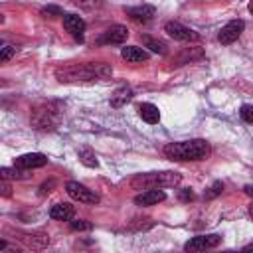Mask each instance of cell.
Returning <instances> with one entry per match:
<instances>
[{"instance_id": "6da1fadb", "label": "cell", "mask_w": 253, "mask_h": 253, "mask_svg": "<svg viewBox=\"0 0 253 253\" xmlns=\"http://www.w3.org/2000/svg\"><path fill=\"white\" fill-rule=\"evenodd\" d=\"M111 73H113L111 65L103 61H87V63L55 69V77L59 83H91L99 79H109Z\"/></svg>"}, {"instance_id": "7a4b0ae2", "label": "cell", "mask_w": 253, "mask_h": 253, "mask_svg": "<svg viewBox=\"0 0 253 253\" xmlns=\"http://www.w3.org/2000/svg\"><path fill=\"white\" fill-rule=\"evenodd\" d=\"M164 156L176 162H188V160H204L210 154V144L204 138H192L182 142H168L162 148Z\"/></svg>"}, {"instance_id": "3957f363", "label": "cell", "mask_w": 253, "mask_h": 253, "mask_svg": "<svg viewBox=\"0 0 253 253\" xmlns=\"http://www.w3.org/2000/svg\"><path fill=\"white\" fill-rule=\"evenodd\" d=\"M182 176L178 172H146V174H136L130 180V186L136 190H150V188H172L178 186Z\"/></svg>"}, {"instance_id": "277c9868", "label": "cell", "mask_w": 253, "mask_h": 253, "mask_svg": "<svg viewBox=\"0 0 253 253\" xmlns=\"http://www.w3.org/2000/svg\"><path fill=\"white\" fill-rule=\"evenodd\" d=\"M61 123V111L57 103H40L32 111V126L38 130H53Z\"/></svg>"}, {"instance_id": "5b68a950", "label": "cell", "mask_w": 253, "mask_h": 253, "mask_svg": "<svg viewBox=\"0 0 253 253\" xmlns=\"http://www.w3.org/2000/svg\"><path fill=\"white\" fill-rule=\"evenodd\" d=\"M164 32L178 42H200V34H196L194 30H190L188 26H184L180 22H166Z\"/></svg>"}, {"instance_id": "8992f818", "label": "cell", "mask_w": 253, "mask_h": 253, "mask_svg": "<svg viewBox=\"0 0 253 253\" xmlns=\"http://www.w3.org/2000/svg\"><path fill=\"white\" fill-rule=\"evenodd\" d=\"M65 190H67V194L73 198V200H77V202H81V204H99V196L93 192V190H89L87 186H83V184H79V182H67L65 184Z\"/></svg>"}, {"instance_id": "52a82bcc", "label": "cell", "mask_w": 253, "mask_h": 253, "mask_svg": "<svg viewBox=\"0 0 253 253\" xmlns=\"http://www.w3.org/2000/svg\"><path fill=\"white\" fill-rule=\"evenodd\" d=\"M219 243H221V237H219V235L208 233V235H196V237H192V239L184 245V249H186V251H206V249L217 247Z\"/></svg>"}, {"instance_id": "ba28073f", "label": "cell", "mask_w": 253, "mask_h": 253, "mask_svg": "<svg viewBox=\"0 0 253 253\" xmlns=\"http://www.w3.org/2000/svg\"><path fill=\"white\" fill-rule=\"evenodd\" d=\"M243 30H245V22H243V20H231V22H227V24L219 30L217 40H219L223 45H229V43H233V42L241 36Z\"/></svg>"}, {"instance_id": "9c48e42d", "label": "cell", "mask_w": 253, "mask_h": 253, "mask_svg": "<svg viewBox=\"0 0 253 253\" xmlns=\"http://www.w3.org/2000/svg\"><path fill=\"white\" fill-rule=\"evenodd\" d=\"M125 12H126V16H128L132 22H136V24H148V22L154 18L156 8H154V6H150V4H142V6L126 8Z\"/></svg>"}, {"instance_id": "30bf717a", "label": "cell", "mask_w": 253, "mask_h": 253, "mask_svg": "<svg viewBox=\"0 0 253 253\" xmlns=\"http://www.w3.org/2000/svg\"><path fill=\"white\" fill-rule=\"evenodd\" d=\"M47 164V158L45 154L42 152H30V154H22L14 160V166L18 168H24V170H32V168H42Z\"/></svg>"}, {"instance_id": "8fae6325", "label": "cell", "mask_w": 253, "mask_h": 253, "mask_svg": "<svg viewBox=\"0 0 253 253\" xmlns=\"http://www.w3.org/2000/svg\"><path fill=\"white\" fill-rule=\"evenodd\" d=\"M63 28L73 36V40L83 42V34H85V22H83V18H79L75 14H63Z\"/></svg>"}, {"instance_id": "7c38bea8", "label": "cell", "mask_w": 253, "mask_h": 253, "mask_svg": "<svg viewBox=\"0 0 253 253\" xmlns=\"http://www.w3.org/2000/svg\"><path fill=\"white\" fill-rule=\"evenodd\" d=\"M126 38H128L126 26L115 24V26H111L109 30L103 32V36L99 38V43H123Z\"/></svg>"}, {"instance_id": "4fadbf2b", "label": "cell", "mask_w": 253, "mask_h": 253, "mask_svg": "<svg viewBox=\"0 0 253 253\" xmlns=\"http://www.w3.org/2000/svg\"><path fill=\"white\" fill-rule=\"evenodd\" d=\"M164 200H166V194L160 188H150V190H144L142 194H138L134 198V204L136 206H154V204L164 202Z\"/></svg>"}, {"instance_id": "5bb4252c", "label": "cell", "mask_w": 253, "mask_h": 253, "mask_svg": "<svg viewBox=\"0 0 253 253\" xmlns=\"http://www.w3.org/2000/svg\"><path fill=\"white\" fill-rule=\"evenodd\" d=\"M20 241L26 243L30 249H43L49 243V235L42 233V231H34V233H20Z\"/></svg>"}, {"instance_id": "9a60e30c", "label": "cell", "mask_w": 253, "mask_h": 253, "mask_svg": "<svg viewBox=\"0 0 253 253\" xmlns=\"http://www.w3.org/2000/svg\"><path fill=\"white\" fill-rule=\"evenodd\" d=\"M73 215H75V208L71 204H55L49 210V217L57 221H69L73 219Z\"/></svg>"}, {"instance_id": "2e32d148", "label": "cell", "mask_w": 253, "mask_h": 253, "mask_svg": "<svg viewBox=\"0 0 253 253\" xmlns=\"http://www.w3.org/2000/svg\"><path fill=\"white\" fill-rule=\"evenodd\" d=\"M138 115H140V119H142L144 123H148V125H156V123L160 121V111H158V107L152 105V103H140V105H138Z\"/></svg>"}, {"instance_id": "e0dca14e", "label": "cell", "mask_w": 253, "mask_h": 253, "mask_svg": "<svg viewBox=\"0 0 253 253\" xmlns=\"http://www.w3.org/2000/svg\"><path fill=\"white\" fill-rule=\"evenodd\" d=\"M121 55H123V59L130 61V63H140V61H146V59H148V53H146L142 47H136V45H126V47H123Z\"/></svg>"}, {"instance_id": "ac0fdd59", "label": "cell", "mask_w": 253, "mask_h": 253, "mask_svg": "<svg viewBox=\"0 0 253 253\" xmlns=\"http://www.w3.org/2000/svg\"><path fill=\"white\" fill-rule=\"evenodd\" d=\"M130 99H132V89L126 87V85H123V87H119V89L111 95V107H123V105H126Z\"/></svg>"}, {"instance_id": "d6986e66", "label": "cell", "mask_w": 253, "mask_h": 253, "mask_svg": "<svg viewBox=\"0 0 253 253\" xmlns=\"http://www.w3.org/2000/svg\"><path fill=\"white\" fill-rule=\"evenodd\" d=\"M140 40H142L144 47H148L150 51H154V53H160V55H164V53H166V43H164L162 40H156V38H152V36H146V34H140Z\"/></svg>"}, {"instance_id": "ffe728a7", "label": "cell", "mask_w": 253, "mask_h": 253, "mask_svg": "<svg viewBox=\"0 0 253 253\" xmlns=\"http://www.w3.org/2000/svg\"><path fill=\"white\" fill-rule=\"evenodd\" d=\"M0 176L2 178H16V180H26V178H30V174L24 170V168H18V166H14V168H8V166H4L2 170H0Z\"/></svg>"}, {"instance_id": "44dd1931", "label": "cell", "mask_w": 253, "mask_h": 253, "mask_svg": "<svg viewBox=\"0 0 253 253\" xmlns=\"http://www.w3.org/2000/svg\"><path fill=\"white\" fill-rule=\"evenodd\" d=\"M77 156H79V160H81L85 166H89V168H97V166H99V162H97V158H95V152H93L91 148H81V150L77 152Z\"/></svg>"}, {"instance_id": "7402d4cb", "label": "cell", "mask_w": 253, "mask_h": 253, "mask_svg": "<svg viewBox=\"0 0 253 253\" xmlns=\"http://www.w3.org/2000/svg\"><path fill=\"white\" fill-rule=\"evenodd\" d=\"M204 53H202V49H184L182 53H180V57H176L174 59V65H182V63H188V61H192V59H196V57H202Z\"/></svg>"}, {"instance_id": "603a6c76", "label": "cell", "mask_w": 253, "mask_h": 253, "mask_svg": "<svg viewBox=\"0 0 253 253\" xmlns=\"http://www.w3.org/2000/svg\"><path fill=\"white\" fill-rule=\"evenodd\" d=\"M73 4L83 10H95V8L103 6V0H73Z\"/></svg>"}, {"instance_id": "cb8c5ba5", "label": "cell", "mask_w": 253, "mask_h": 253, "mask_svg": "<svg viewBox=\"0 0 253 253\" xmlns=\"http://www.w3.org/2000/svg\"><path fill=\"white\" fill-rule=\"evenodd\" d=\"M221 190H223V184H221V182H213V184L204 192V198H206V200H211V198L219 196V194H221Z\"/></svg>"}, {"instance_id": "d4e9b609", "label": "cell", "mask_w": 253, "mask_h": 253, "mask_svg": "<svg viewBox=\"0 0 253 253\" xmlns=\"http://www.w3.org/2000/svg\"><path fill=\"white\" fill-rule=\"evenodd\" d=\"M42 16L43 18H55V16H63V12L59 6H45V8H42Z\"/></svg>"}, {"instance_id": "484cf974", "label": "cell", "mask_w": 253, "mask_h": 253, "mask_svg": "<svg viewBox=\"0 0 253 253\" xmlns=\"http://www.w3.org/2000/svg\"><path fill=\"white\" fill-rule=\"evenodd\" d=\"M239 115H241V119H243L245 123L253 125V105H243L241 111H239Z\"/></svg>"}, {"instance_id": "4316f807", "label": "cell", "mask_w": 253, "mask_h": 253, "mask_svg": "<svg viewBox=\"0 0 253 253\" xmlns=\"http://www.w3.org/2000/svg\"><path fill=\"white\" fill-rule=\"evenodd\" d=\"M16 51H18V47H16V45H4V47H2V51H0V61H8Z\"/></svg>"}, {"instance_id": "83f0119b", "label": "cell", "mask_w": 253, "mask_h": 253, "mask_svg": "<svg viewBox=\"0 0 253 253\" xmlns=\"http://www.w3.org/2000/svg\"><path fill=\"white\" fill-rule=\"evenodd\" d=\"M71 229H75V231H77V229H79V231H81V229H91V223L85 221V219H77V221H71Z\"/></svg>"}, {"instance_id": "f1b7e54d", "label": "cell", "mask_w": 253, "mask_h": 253, "mask_svg": "<svg viewBox=\"0 0 253 253\" xmlns=\"http://www.w3.org/2000/svg\"><path fill=\"white\" fill-rule=\"evenodd\" d=\"M0 190H2V196H4V198H10V196H12V186L8 184L6 178H2V186H0Z\"/></svg>"}, {"instance_id": "f546056e", "label": "cell", "mask_w": 253, "mask_h": 253, "mask_svg": "<svg viewBox=\"0 0 253 253\" xmlns=\"http://www.w3.org/2000/svg\"><path fill=\"white\" fill-rule=\"evenodd\" d=\"M53 188H55V182H53V180H49V182L42 184V188H40V194H42V196H45V194H49Z\"/></svg>"}, {"instance_id": "4dcf8cb0", "label": "cell", "mask_w": 253, "mask_h": 253, "mask_svg": "<svg viewBox=\"0 0 253 253\" xmlns=\"http://www.w3.org/2000/svg\"><path fill=\"white\" fill-rule=\"evenodd\" d=\"M192 198H194V192H192L190 188H186V190L180 192V200H182V202H188V200H192Z\"/></svg>"}, {"instance_id": "1f68e13d", "label": "cell", "mask_w": 253, "mask_h": 253, "mask_svg": "<svg viewBox=\"0 0 253 253\" xmlns=\"http://www.w3.org/2000/svg\"><path fill=\"white\" fill-rule=\"evenodd\" d=\"M245 194H247V196H253V186H251V184L245 186Z\"/></svg>"}, {"instance_id": "d6a6232c", "label": "cell", "mask_w": 253, "mask_h": 253, "mask_svg": "<svg viewBox=\"0 0 253 253\" xmlns=\"http://www.w3.org/2000/svg\"><path fill=\"white\" fill-rule=\"evenodd\" d=\"M243 251H253V243H247V245L243 247Z\"/></svg>"}, {"instance_id": "836d02e7", "label": "cell", "mask_w": 253, "mask_h": 253, "mask_svg": "<svg viewBox=\"0 0 253 253\" xmlns=\"http://www.w3.org/2000/svg\"><path fill=\"white\" fill-rule=\"evenodd\" d=\"M247 8H249V12H251V14H253V0H251V2H249V6H247Z\"/></svg>"}, {"instance_id": "e575fe53", "label": "cell", "mask_w": 253, "mask_h": 253, "mask_svg": "<svg viewBox=\"0 0 253 253\" xmlns=\"http://www.w3.org/2000/svg\"><path fill=\"white\" fill-rule=\"evenodd\" d=\"M249 215H251V219H253V206H249Z\"/></svg>"}]
</instances>
